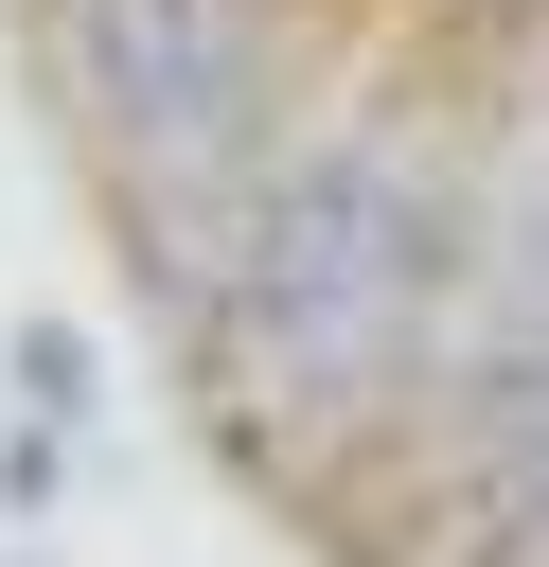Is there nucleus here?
<instances>
[{
	"label": "nucleus",
	"mask_w": 549,
	"mask_h": 567,
	"mask_svg": "<svg viewBox=\"0 0 549 567\" xmlns=\"http://www.w3.org/2000/svg\"><path fill=\"white\" fill-rule=\"evenodd\" d=\"M460 266H478V177H443L407 124H301L213 284V354L301 443L390 425L460 337Z\"/></svg>",
	"instance_id": "f257e3e1"
}]
</instances>
